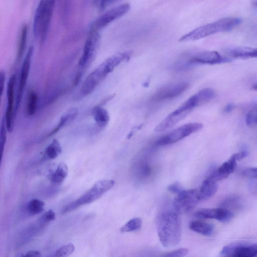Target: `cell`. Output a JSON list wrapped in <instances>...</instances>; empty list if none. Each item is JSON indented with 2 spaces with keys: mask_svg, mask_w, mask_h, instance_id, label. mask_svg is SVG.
Masks as SVG:
<instances>
[{
  "mask_svg": "<svg viewBox=\"0 0 257 257\" xmlns=\"http://www.w3.org/2000/svg\"><path fill=\"white\" fill-rule=\"evenodd\" d=\"M46 226L37 220L36 222L32 223L24 230L20 236V241L22 242L23 244L29 241L42 232Z\"/></svg>",
  "mask_w": 257,
  "mask_h": 257,
  "instance_id": "cell-20",
  "label": "cell"
},
{
  "mask_svg": "<svg viewBox=\"0 0 257 257\" xmlns=\"http://www.w3.org/2000/svg\"><path fill=\"white\" fill-rule=\"evenodd\" d=\"M189 227L192 231L205 236L211 235L214 230V226L212 224L199 220L192 221Z\"/></svg>",
  "mask_w": 257,
  "mask_h": 257,
  "instance_id": "cell-24",
  "label": "cell"
},
{
  "mask_svg": "<svg viewBox=\"0 0 257 257\" xmlns=\"http://www.w3.org/2000/svg\"><path fill=\"white\" fill-rule=\"evenodd\" d=\"M186 82L171 83L159 88L152 96L153 101H160L173 98L180 95L189 87Z\"/></svg>",
  "mask_w": 257,
  "mask_h": 257,
  "instance_id": "cell-14",
  "label": "cell"
},
{
  "mask_svg": "<svg viewBox=\"0 0 257 257\" xmlns=\"http://www.w3.org/2000/svg\"><path fill=\"white\" fill-rule=\"evenodd\" d=\"M114 184L115 181L112 179H103L96 182L78 198L66 205L62 209V213L70 212L82 206L93 202L111 189Z\"/></svg>",
  "mask_w": 257,
  "mask_h": 257,
  "instance_id": "cell-5",
  "label": "cell"
},
{
  "mask_svg": "<svg viewBox=\"0 0 257 257\" xmlns=\"http://www.w3.org/2000/svg\"><path fill=\"white\" fill-rule=\"evenodd\" d=\"M78 114V109L76 107H72L66 110L60 117L57 125L47 135L50 137L57 133L61 128L67 125L73 121Z\"/></svg>",
  "mask_w": 257,
  "mask_h": 257,
  "instance_id": "cell-19",
  "label": "cell"
},
{
  "mask_svg": "<svg viewBox=\"0 0 257 257\" xmlns=\"http://www.w3.org/2000/svg\"><path fill=\"white\" fill-rule=\"evenodd\" d=\"M22 257H42L41 253L35 250H30Z\"/></svg>",
  "mask_w": 257,
  "mask_h": 257,
  "instance_id": "cell-40",
  "label": "cell"
},
{
  "mask_svg": "<svg viewBox=\"0 0 257 257\" xmlns=\"http://www.w3.org/2000/svg\"><path fill=\"white\" fill-rule=\"evenodd\" d=\"M27 34L28 25L24 24L21 28L18 42L17 59L18 61L23 57L26 45Z\"/></svg>",
  "mask_w": 257,
  "mask_h": 257,
  "instance_id": "cell-26",
  "label": "cell"
},
{
  "mask_svg": "<svg viewBox=\"0 0 257 257\" xmlns=\"http://www.w3.org/2000/svg\"><path fill=\"white\" fill-rule=\"evenodd\" d=\"M168 190L173 193L177 194L183 190L178 183H174L170 185L168 187Z\"/></svg>",
  "mask_w": 257,
  "mask_h": 257,
  "instance_id": "cell-38",
  "label": "cell"
},
{
  "mask_svg": "<svg viewBox=\"0 0 257 257\" xmlns=\"http://www.w3.org/2000/svg\"><path fill=\"white\" fill-rule=\"evenodd\" d=\"M194 215L201 219H215L221 222H227L233 217L230 210L223 208H205L197 211Z\"/></svg>",
  "mask_w": 257,
  "mask_h": 257,
  "instance_id": "cell-16",
  "label": "cell"
},
{
  "mask_svg": "<svg viewBox=\"0 0 257 257\" xmlns=\"http://www.w3.org/2000/svg\"><path fill=\"white\" fill-rule=\"evenodd\" d=\"M75 250V246L72 243L63 245L58 248L54 252L56 257H68Z\"/></svg>",
  "mask_w": 257,
  "mask_h": 257,
  "instance_id": "cell-32",
  "label": "cell"
},
{
  "mask_svg": "<svg viewBox=\"0 0 257 257\" xmlns=\"http://www.w3.org/2000/svg\"><path fill=\"white\" fill-rule=\"evenodd\" d=\"M142 225V220L139 218H135L129 220L120 229L122 232H132L139 230Z\"/></svg>",
  "mask_w": 257,
  "mask_h": 257,
  "instance_id": "cell-31",
  "label": "cell"
},
{
  "mask_svg": "<svg viewBox=\"0 0 257 257\" xmlns=\"http://www.w3.org/2000/svg\"><path fill=\"white\" fill-rule=\"evenodd\" d=\"M232 107L233 106L232 104H228L227 105H226L225 107L224 108V111L226 112H229L232 110Z\"/></svg>",
  "mask_w": 257,
  "mask_h": 257,
  "instance_id": "cell-41",
  "label": "cell"
},
{
  "mask_svg": "<svg viewBox=\"0 0 257 257\" xmlns=\"http://www.w3.org/2000/svg\"><path fill=\"white\" fill-rule=\"evenodd\" d=\"M245 121L248 125L257 124V107L250 110L246 114Z\"/></svg>",
  "mask_w": 257,
  "mask_h": 257,
  "instance_id": "cell-36",
  "label": "cell"
},
{
  "mask_svg": "<svg viewBox=\"0 0 257 257\" xmlns=\"http://www.w3.org/2000/svg\"><path fill=\"white\" fill-rule=\"evenodd\" d=\"M224 257H257V243H233L225 246L221 251Z\"/></svg>",
  "mask_w": 257,
  "mask_h": 257,
  "instance_id": "cell-15",
  "label": "cell"
},
{
  "mask_svg": "<svg viewBox=\"0 0 257 257\" xmlns=\"http://www.w3.org/2000/svg\"><path fill=\"white\" fill-rule=\"evenodd\" d=\"M242 174L246 177L257 178V168H248L244 170Z\"/></svg>",
  "mask_w": 257,
  "mask_h": 257,
  "instance_id": "cell-37",
  "label": "cell"
},
{
  "mask_svg": "<svg viewBox=\"0 0 257 257\" xmlns=\"http://www.w3.org/2000/svg\"><path fill=\"white\" fill-rule=\"evenodd\" d=\"M253 187L254 188V191H255L257 193V182L255 184H254Z\"/></svg>",
  "mask_w": 257,
  "mask_h": 257,
  "instance_id": "cell-43",
  "label": "cell"
},
{
  "mask_svg": "<svg viewBox=\"0 0 257 257\" xmlns=\"http://www.w3.org/2000/svg\"><path fill=\"white\" fill-rule=\"evenodd\" d=\"M230 60L229 58L221 56L216 51H202L193 54L183 63L176 64V69L178 70L186 69L196 64H219L227 62Z\"/></svg>",
  "mask_w": 257,
  "mask_h": 257,
  "instance_id": "cell-7",
  "label": "cell"
},
{
  "mask_svg": "<svg viewBox=\"0 0 257 257\" xmlns=\"http://www.w3.org/2000/svg\"><path fill=\"white\" fill-rule=\"evenodd\" d=\"M5 80L6 73L4 71L1 70L0 72V92L1 96H2L3 93Z\"/></svg>",
  "mask_w": 257,
  "mask_h": 257,
  "instance_id": "cell-39",
  "label": "cell"
},
{
  "mask_svg": "<svg viewBox=\"0 0 257 257\" xmlns=\"http://www.w3.org/2000/svg\"><path fill=\"white\" fill-rule=\"evenodd\" d=\"M54 6V1L42 0L40 2L36 9L33 31L34 36L39 39L41 45L47 38Z\"/></svg>",
  "mask_w": 257,
  "mask_h": 257,
  "instance_id": "cell-4",
  "label": "cell"
},
{
  "mask_svg": "<svg viewBox=\"0 0 257 257\" xmlns=\"http://www.w3.org/2000/svg\"><path fill=\"white\" fill-rule=\"evenodd\" d=\"M131 55V51H125L116 53L104 60L84 80L80 90V96L85 97L91 93L116 66L128 60Z\"/></svg>",
  "mask_w": 257,
  "mask_h": 257,
  "instance_id": "cell-2",
  "label": "cell"
},
{
  "mask_svg": "<svg viewBox=\"0 0 257 257\" xmlns=\"http://www.w3.org/2000/svg\"><path fill=\"white\" fill-rule=\"evenodd\" d=\"M188 252L187 248H181L163 254L160 257H184Z\"/></svg>",
  "mask_w": 257,
  "mask_h": 257,
  "instance_id": "cell-35",
  "label": "cell"
},
{
  "mask_svg": "<svg viewBox=\"0 0 257 257\" xmlns=\"http://www.w3.org/2000/svg\"><path fill=\"white\" fill-rule=\"evenodd\" d=\"M252 89L255 90H257V82L255 83V84H254L253 85H252Z\"/></svg>",
  "mask_w": 257,
  "mask_h": 257,
  "instance_id": "cell-42",
  "label": "cell"
},
{
  "mask_svg": "<svg viewBox=\"0 0 257 257\" xmlns=\"http://www.w3.org/2000/svg\"><path fill=\"white\" fill-rule=\"evenodd\" d=\"M130 9V5L124 3L104 13L93 21L90 31L98 32L112 22L124 15Z\"/></svg>",
  "mask_w": 257,
  "mask_h": 257,
  "instance_id": "cell-10",
  "label": "cell"
},
{
  "mask_svg": "<svg viewBox=\"0 0 257 257\" xmlns=\"http://www.w3.org/2000/svg\"><path fill=\"white\" fill-rule=\"evenodd\" d=\"M254 4H255L256 6H257V2H255L254 3Z\"/></svg>",
  "mask_w": 257,
  "mask_h": 257,
  "instance_id": "cell-45",
  "label": "cell"
},
{
  "mask_svg": "<svg viewBox=\"0 0 257 257\" xmlns=\"http://www.w3.org/2000/svg\"><path fill=\"white\" fill-rule=\"evenodd\" d=\"M100 38V35L98 32L90 31L89 35L85 42L82 54L78 63L79 71L74 80L76 83H77L79 78L81 77L82 71L84 68H86L91 62L98 47Z\"/></svg>",
  "mask_w": 257,
  "mask_h": 257,
  "instance_id": "cell-8",
  "label": "cell"
},
{
  "mask_svg": "<svg viewBox=\"0 0 257 257\" xmlns=\"http://www.w3.org/2000/svg\"><path fill=\"white\" fill-rule=\"evenodd\" d=\"M202 127L203 124L199 122H190L184 124L161 138L156 142V145L162 146L176 143L198 132Z\"/></svg>",
  "mask_w": 257,
  "mask_h": 257,
  "instance_id": "cell-9",
  "label": "cell"
},
{
  "mask_svg": "<svg viewBox=\"0 0 257 257\" xmlns=\"http://www.w3.org/2000/svg\"><path fill=\"white\" fill-rule=\"evenodd\" d=\"M68 172L67 165L64 162L60 163L56 169L49 175V179L53 183L59 184L66 179Z\"/></svg>",
  "mask_w": 257,
  "mask_h": 257,
  "instance_id": "cell-23",
  "label": "cell"
},
{
  "mask_svg": "<svg viewBox=\"0 0 257 257\" xmlns=\"http://www.w3.org/2000/svg\"><path fill=\"white\" fill-rule=\"evenodd\" d=\"M47 257H56V256L55 255V254L54 253V254H52L51 255H49V256H47Z\"/></svg>",
  "mask_w": 257,
  "mask_h": 257,
  "instance_id": "cell-44",
  "label": "cell"
},
{
  "mask_svg": "<svg viewBox=\"0 0 257 257\" xmlns=\"http://www.w3.org/2000/svg\"><path fill=\"white\" fill-rule=\"evenodd\" d=\"M197 98L196 94H194L156 125L154 131L160 132L175 125L185 117L195 107L200 105Z\"/></svg>",
  "mask_w": 257,
  "mask_h": 257,
  "instance_id": "cell-6",
  "label": "cell"
},
{
  "mask_svg": "<svg viewBox=\"0 0 257 257\" xmlns=\"http://www.w3.org/2000/svg\"><path fill=\"white\" fill-rule=\"evenodd\" d=\"M34 47L31 46L28 49L22 65L17 93L15 102V116L18 113L22 99L24 90L27 82Z\"/></svg>",
  "mask_w": 257,
  "mask_h": 257,
  "instance_id": "cell-12",
  "label": "cell"
},
{
  "mask_svg": "<svg viewBox=\"0 0 257 257\" xmlns=\"http://www.w3.org/2000/svg\"><path fill=\"white\" fill-rule=\"evenodd\" d=\"M237 160L232 155L218 168L213 170L207 178L217 182L226 178L235 170Z\"/></svg>",
  "mask_w": 257,
  "mask_h": 257,
  "instance_id": "cell-17",
  "label": "cell"
},
{
  "mask_svg": "<svg viewBox=\"0 0 257 257\" xmlns=\"http://www.w3.org/2000/svg\"><path fill=\"white\" fill-rule=\"evenodd\" d=\"M61 145L58 140L54 139L46 147L43 156L44 160H53L62 153Z\"/></svg>",
  "mask_w": 257,
  "mask_h": 257,
  "instance_id": "cell-25",
  "label": "cell"
},
{
  "mask_svg": "<svg viewBox=\"0 0 257 257\" xmlns=\"http://www.w3.org/2000/svg\"><path fill=\"white\" fill-rule=\"evenodd\" d=\"M38 96L35 91L31 90L28 93L26 105V113L28 116L33 115L36 112Z\"/></svg>",
  "mask_w": 257,
  "mask_h": 257,
  "instance_id": "cell-27",
  "label": "cell"
},
{
  "mask_svg": "<svg viewBox=\"0 0 257 257\" xmlns=\"http://www.w3.org/2000/svg\"><path fill=\"white\" fill-rule=\"evenodd\" d=\"M44 202L38 199H33L28 203L27 211L31 215H35L42 213L44 210Z\"/></svg>",
  "mask_w": 257,
  "mask_h": 257,
  "instance_id": "cell-28",
  "label": "cell"
},
{
  "mask_svg": "<svg viewBox=\"0 0 257 257\" xmlns=\"http://www.w3.org/2000/svg\"><path fill=\"white\" fill-rule=\"evenodd\" d=\"M241 22V20L237 17H228L221 18L194 29L182 36L179 41L197 40L217 33L229 31L238 26Z\"/></svg>",
  "mask_w": 257,
  "mask_h": 257,
  "instance_id": "cell-3",
  "label": "cell"
},
{
  "mask_svg": "<svg viewBox=\"0 0 257 257\" xmlns=\"http://www.w3.org/2000/svg\"><path fill=\"white\" fill-rule=\"evenodd\" d=\"M200 201L197 188L183 190L174 198L173 206L180 213L192 210Z\"/></svg>",
  "mask_w": 257,
  "mask_h": 257,
  "instance_id": "cell-11",
  "label": "cell"
},
{
  "mask_svg": "<svg viewBox=\"0 0 257 257\" xmlns=\"http://www.w3.org/2000/svg\"><path fill=\"white\" fill-rule=\"evenodd\" d=\"M226 53L234 58H248L257 57V48L237 47L229 48Z\"/></svg>",
  "mask_w": 257,
  "mask_h": 257,
  "instance_id": "cell-21",
  "label": "cell"
},
{
  "mask_svg": "<svg viewBox=\"0 0 257 257\" xmlns=\"http://www.w3.org/2000/svg\"><path fill=\"white\" fill-rule=\"evenodd\" d=\"M16 76L13 74L9 78L7 85V107L4 117L7 131L9 133L12 132L15 119V86Z\"/></svg>",
  "mask_w": 257,
  "mask_h": 257,
  "instance_id": "cell-13",
  "label": "cell"
},
{
  "mask_svg": "<svg viewBox=\"0 0 257 257\" xmlns=\"http://www.w3.org/2000/svg\"><path fill=\"white\" fill-rule=\"evenodd\" d=\"M200 201L207 200L217 192L218 185L216 182L206 178L202 185L197 188Z\"/></svg>",
  "mask_w": 257,
  "mask_h": 257,
  "instance_id": "cell-18",
  "label": "cell"
},
{
  "mask_svg": "<svg viewBox=\"0 0 257 257\" xmlns=\"http://www.w3.org/2000/svg\"><path fill=\"white\" fill-rule=\"evenodd\" d=\"M92 114L96 123L99 127H104L108 123L110 119L109 113L101 105L94 106L92 109Z\"/></svg>",
  "mask_w": 257,
  "mask_h": 257,
  "instance_id": "cell-22",
  "label": "cell"
},
{
  "mask_svg": "<svg viewBox=\"0 0 257 257\" xmlns=\"http://www.w3.org/2000/svg\"><path fill=\"white\" fill-rule=\"evenodd\" d=\"M157 230L162 244L172 247L180 241L182 236V222L180 213L172 208L162 210L157 217Z\"/></svg>",
  "mask_w": 257,
  "mask_h": 257,
  "instance_id": "cell-1",
  "label": "cell"
},
{
  "mask_svg": "<svg viewBox=\"0 0 257 257\" xmlns=\"http://www.w3.org/2000/svg\"><path fill=\"white\" fill-rule=\"evenodd\" d=\"M5 118L3 117L1 124L0 128V149H1V159H2L4 150L7 141V132Z\"/></svg>",
  "mask_w": 257,
  "mask_h": 257,
  "instance_id": "cell-33",
  "label": "cell"
},
{
  "mask_svg": "<svg viewBox=\"0 0 257 257\" xmlns=\"http://www.w3.org/2000/svg\"><path fill=\"white\" fill-rule=\"evenodd\" d=\"M221 207L227 209H238L241 206L240 198L238 196H230L224 199L220 203Z\"/></svg>",
  "mask_w": 257,
  "mask_h": 257,
  "instance_id": "cell-29",
  "label": "cell"
},
{
  "mask_svg": "<svg viewBox=\"0 0 257 257\" xmlns=\"http://www.w3.org/2000/svg\"><path fill=\"white\" fill-rule=\"evenodd\" d=\"M136 175L141 179L147 178L151 173L152 169L146 161H141L136 167Z\"/></svg>",
  "mask_w": 257,
  "mask_h": 257,
  "instance_id": "cell-30",
  "label": "cell"
},
{
  "mask_svg": "<svg viewBox=\"0 0 257 257\" xmlns=\"http://www.w3.org/2000/svg\"><path fill=\"white\" fill-rule=\"evenodd\" d=\"M55 218V213L52 209H49L46 211L40 217L38 218V220L45 225Z\"/></svg>",
  "mask_w": 257,
  "mask_h": 257,
  "instance_id": "cell-34",
  "label": "cell"
}]
</instances>
